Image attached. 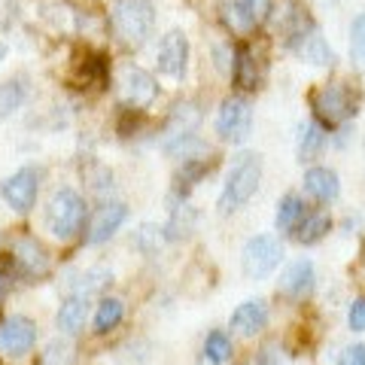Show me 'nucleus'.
<instances>
[{
	"label": "nucleus",
	"instance_id": "29",
	"mask_svg": "<svg viewBox=\"0 0 365 365\" xmlns=\"http://www.w3.org/2000/svg\"><path fill=\"white\" fill-rule=\"evenodd\" d=\"M122 317H125L122 299H101L98 311H95V332H98V335L113 332V329L122 323Z\"/></svg>",
	"mask_w": 365,
	"mask_h": 365
},
{
	"label": "nucleus",
	"instance_id": "38",
	"mask_svg": "<svg viewBox=\"0 0 365 365\" xmlns=\"http://www.w3.org/2000/svg\"><path fill=\"white\" fill-rule=\"evenodd\" d=\"M283 356H280V347L277 344H265L259 350V356H256V365H280Z\"/></svg>",
	"mask_w": 365,
	"mask_h": 365
},
{
	"label": "nucleus",
	"instance_id": "12",
	"mask_svg": "<svg viewBox=\"0 0 365 365\" xmlns=\"http://www.w3.org/2000/svg\"><path fill=\"white\" fill-rule=\"evenodd\" d=\"M268 73V61L253 43H241L235 55V71H232V83L241 91H259L265 83Z\"/></svg>",
	"mask_w": 365,
	"mask_h": 365
},
{
	"label": "nucleus",
	"instance_id": "11",
	"mask_svg": "<svg viewBox=\"0 0 365 365\" xmlns=\"http://www.w3.org/2000/svg\"><path fill=\"white\" fill-rule=\"evenodd\" d=\"M271 19H274V25H277V37L283 40V46H287V49L302 37V34H307L311 28H317L314 16L307 13V6L302 4V0H280V4H274ZM271 19H268V21H271Z\"/></svg>",
	"mask_w": 365,
	"mask_h": 365
},
{
	"label": "nucleus",
	"instance_id": "2",
	"mask_svg": "<svg viewBox=\"0 0 365 365\" xmlns=\"http://www.w3.org/2000/svg\"><path fill=\"white\" fill-rule=\"evenodd\" d=\"M259 182H262V155L241 153L225 174V186L220 192V201H216L220 213H235L237 207H244L259 192Z\"/></svg>",
	"mask_w": 365,
	"mask_h": 365
},
{
	"label": "nucleus",
	"instance_id": "19",
	"mask_svg": "<svg viewBox=\"0 0 365 365\" xmlns=\"http://www.w3.org/2000/svg\"><path fill=\"white\" fill-rule=\"evenodd\" d=\"M304 192L319 204H329L341 195V180L332 168H311L304 170Z\"/></svg>",
	"mask_w": 365,
	"mask_h": 365
},
{
	"label": "nucleus",
	"instance_id": "16",
	"mask_svg": "<svg viewBox=\"0 0 365 365\" xmlns=\"http://www.w3.org/2000/svg\"><path fill=\"white\" fill-rule=\"evenodd\" d=\"M314 283H317L314 262H311V259H299V262H292V265L283 271V277H280V287H277V289L287 295V299L302 302L304 295H311V292H314Z\"/></svg>",
	"mask_w": 365,
	"mask_h": 365
},
{
	"label": "nucleus",
	"instance_id": "40",
	"mask_svg": "<svg viewBox=\"0 0 365 365\" xmlns=\"http://www.w3.org/2000/svg\"><path fill=\"white\" fill-rule=\"evenodd\" d=\"M4 58H6V43L0 40V61H4Z\"/></svg>",
	"mask_w": 365,
	"mask_h": 365
},
{
	"label": "nucleus",
	"instance_id": "21",
	"mask_svg": "<svg viewBox=\"0 0 365 365\" xmlns=\"http://www.w3.org/2000/svg\"><path fill=\"white\" fill-rule=\"evenodd\" d=\"M323 146H326V128L323 125H319L317 119L302 122L299 134H295V155H299V162H314V158L323 153Z\"/></svg>",
	"mask_w": 365,
	"mask_h": 365
},
{
	"label": "nucleus",
	"instance_id": "18",
	"mask_svg": "<svg viewBox=\"0 0 365 365\" xmlns=\"http://www.w3.org/2000/svg\"><path fill=\"white\" fill-rule=\"evenodd\" d=\"M88 295L83 292H73L67 295V299L61 302L58 307V317H55V323H58V329L64 335H79L86 329V319H88Z\"/></svg>",
	"mask_w": 365,
	"mask_h": 365
},
{
	"label": "nucleus",
	"instance_id": "17",
	"mask_svg": "<svg viewBox=\"0 0 365 365\" xmlns=\"http://www.w3.org/2000/svg\"><path fill=\"white\" fill-rule=\"evenodd\" d=\"M265 326H268V304L262 299H250L232 311V329L241 338H256Z\"/></svg>",
	"mask_w": 365,
	"mask_h": 365
},
{
	"label": "nucleus",
	"instance_id": "13",
	"mask_svg": "<svg viewBox=\"0 0 365 365\" xmlns=\"http://www.w3.org/2000/svg\"><path fill=\"white\" fill-rule=\"evenodd\" d=\"M34 344H37V326H34V319L13 314L0 323V350L6 356H13V359L28 356Z\"/></svg>",
	"mask_w": 365,
	"mask_h": 365
},
{
	"label": "nucleus",
	"instance_id": "5",
	"mask_svg": "<svg viewBox=\"0 0 365 365\" xmlns=\"http://www.w3.org/2000/svg\"><path fill=\"white\" fill-rule=\"evenodd\" d=\"M9 268H13V274H19V277H25L28 283H37L43 277H49V271H52L49 250L34 235L21 232L13 237V244H9Z\"/></svg>",
	"mask_w": 365,
	"mask_h": 365
},
{
	"label": "nucleus",
	"instance_id": "31",
	"mask_svg": "<svg viewBox=\"0 0 365 365\" xmlns=\"http://www.w3.org/2000/svg\"><path fill=\"white\" fill-rule=\"evenodd\" d=\"M131 244H134L137 253L155 256L158 250H162V244H165V228H158V225H153V222H146V225H140V228L134 232Z\"/></svg>",
	"mask_w": 365,
	"mask_h": 365
},
{
	"label": "nucleus",
	"instance_id": "6",
	"mask_svg": "<svg viewBox=\"0 0 365 365\" xmlns=\"http://www.w3.org/2000/svg\"><path fill=\"white\" fill-rule=\"evenodd\" d=\"M119 98H122V107L128 113H143L155 104L158 98V83L150 71H143V67L137 64H125L119 71Z\"/></svg>",
	"mask_w": 365,
	"mask_h": 365
},
{
	"label": "nucleus",
	"instance_id": "25",
	"mask_svg": "<svg viewBox=\"0 0 365 365\" xmlns=\"http://www.w3.org/2000/svg\"><path fill=\"white\" fill-rule=\"evenodd\" d=\"M25 101H28V83L21 76L0 83V122L9 119L16 110H21Z\"/></svg>",
	"mask_w": 365,
	"mask_h": 365
},
{
	"label": "nucleus",
	"instance_id": "34",
	"mask_svg": "<svg viewBox=\"0 0 365 365\" xmlns=\"http://www.w3.org/2000/svg\"><path fill=\"white\" fill-rule=\"evenodd\" d=\"M113 280V274L107 268H91L86 271L83 277H79V283H73V292H83V295H91V292H98V289H104L107 283Z\"/></svg>",
	"mask_w": 365,
	"mask_h": 365
},
{
	"label": "nucleus",
	"instance_id": "27",
	"mask_svg": "<svg viewBox=\"0 0 365 365\" xmlns=\"http://www.w3.org/2000/svg\"><path fill=\"white\" fill-rule=\"evenodd\" d=\"M304 201L299 195H287L280 204H277V216H274V225H277V232L283 235H292L295 228H299V222L304 220Z\"/></svg>",
	"mask_w": 365,
	"mask_h": 365
},
{
	"label": "nucleus",
	"instance_id": "14",
	"mask_svg": "<svg viewBox=\"0 0 365 365\" xmlns=\"http://www.w3.org/2000/svg\"><path fill=\"white\" fill-rule=\"evenodd\" d=\"M125 220H128V207H125V204H119V201L104 204V207H98L95 216H91V220L86 222L83 241H86L88 247H98V244L110 241V237L122 228Z\"/></svg>",
	"mask_w": 365,
	"mask_h": 365
},
{
	"label": "nucleus",
	"instance_id": "8",
	"mask_svg": "<svg viewBox=\"0 0 365 365\" xmlns=\"http://www.w3.org/2000/svg\"><path fill=\"white\" fill-rule=\"evenodd\" d=\"M283 262V247L277 237L271 235H256L250 237V241L244 244V253H241V268L250 280H262L268 277V274L277 268Z\"/></svg>",
	"mask_w": 365,
	"mask_h": 365
},
{
	"label": "nucleus",
	"instance_id": "4",
	"mask_svg": "<svg viewBox=\"0 0 365 365\" xmlns=\"http://www.w3.org/2000/svg\"><path fill=\"white\" fill-rule=\"evenodd\" d=\"M86 222H88L86 198L71 186L55 192L49 207H46V228L52 232V237H58V241H73V237L83 235Z\"/></svg>",
	"mask_w": 365,
	"mask_h": 365
},
{
	"label": "nucleus",
	"instance_id": "20",
	"mask_svg": "<svg viewBox=\"0 0 365 365\" xmlns=\"http://www.w3.org/2000/svg\"><path fill=\"white\" fill-rule=\"evenodd\" d=\"M71 83L76 88H104L107 86V61L101 55H83L76 64H73V73H71Z\"/></svg>",
	"mask_w": 365,
	"mask_h": 365
},
{
	"label": "nucleus",
	"instance_id": "28",
	"mask_svg": "<svg viewBox=\"0 0 365 365\" xmlns=\"http://www.w3.org/2000/svg\"><path fill=\"white\" fill-rule=\"evenodd\" d=\"M34 365H76V347H73V341H67V338L49 341Z\"/></svg>",
	"mask_w": 365,
	"mask_h": 365
},
{
	"label": "nucleus",
	"instance_id": "15",
	"mask_svg": "<svg viewBox=\"0 0 365 365\" xmlns=\"http://www.w3.org/2000/svg\"><path fill=\"white\" fill-rule=\"evenodd\" d=\"M289 52L311 67H332L335 64V49L329 46L323 34H319V28H311L307 34H302V37L289 46Z\"/></svg>",
	"mask_w": 365,
	"mask_h": 365
},
{
	"label": "nucleus",
	"instance_id": "24",
	"mask_svg": "<svg viewBox=\"0 0 365 365\" xmlns=\"http://www.w3.org/2000/svg\"><path fill=\"white\" fill-rule=\"evenodd\" d=\"M213 165H216V158H213V155L189 158V162H182V165H180V170H177V177H174L177 192H182V195H186V192H189L192 186H198V182L210 174Z\"/></svg>",
	"mask_w": 365,
	"mask_h": 365
},
{
	"label": "nucleus",
	"instance_id": "36",
	"mask_svg": "<svg viewBox=\"0 0 365 365\" xmlns=\"http://www.w3.org/2000/svg\"><path fill=\"white\" fill-rule=\"evenodd\" d=\"M347 326L353 332H365V295L353 299L350 307H347Z\"/></svg>",
	"mask_w": 365,
	"mask_h": 365
},
{
	"label": "nucleus",
	"instance_id": "39",
	"mask_svg": "<svg viewBox=\"0 0 365 365\" xmlns=\"http://www.w3.org/2000/svg\"><path fill=\"white\" fill-rule=\"evenodd\" d=\"M9 287H13V268H9V262H6V265H0V302L6 299Z\"/></svg>",
	"mask_w": 365,
	"mask_h": 365
},
{
	"label": "nucleus",
	"instance_id": "30",
	"mask_svg": "<svg viewBox=\"0 0 365 365\" xmlns=\"http://www.w3.org/2000/svg\"><path fill=\"white\" fill-rule=\"evenodd\" d=\"M195 210L189 207V204H177L174 210H170V222L165 225V237L170 241H180V237H186L192 228H195Z\"/></svg>",
	"mask_w": 365,
	"mask_h": 365
},
{
	"label": "nucleus",
	"instance_id": "26",
	"mask_svg": "<svg viewBox=\"0 0 365 365\" xmlns=\"http://www.w3.org/2000/svg\"><path fill=\"white\" fill-rule=\"evenodd\" d=\"M228 359H232V338H228L222 329H213V332L204 338L201 365H225Z\"/></svg>",
	"mask_w": 365,
	"mask_h": 365
},
{
	"label": "nucleus",
	"instance_id": "1",
	"mask_svg": "<svg viewBox=\"0 0 365 365\" xmlns=\"http://www.w3.org/2000/svg\"><path fill=\"white\" fill-rule=\"evenodd\" d=\"M155 0H113L107 13V28L113 40L125 49H140L155 34Z\"/></svg>",
	"mask_w": 365,
	"mask_h": 365
},
{
	"label": "nucleus",
	"instance_id": "3",
	"mask_svg": "<svg viewBox=\"0 0 365 365\" xmlns=\"http://www.w3.org/2000/svg\"><path fill=\"white\" fill-rule=\"evenodd\" d=\"M307 104H311L314 119L323 125V128H341V125H347L350 119H356V113H359V104L347 83H323V86L311 88Z\"/></svg>",
	"mask_w": 365,
	"mask_h": 365
},
{
	"label": "nucleus",
	"instance_id": "33",
	"mask_svg": "<svg viewBox=\"0 0 365 365\" xmlns=\"http://www.w3.org/2000/svg\"><path fill=\"white\" fill-rule=\"evenodd\" d=\"M350 58L365 73V13L353 16L350 21Z\"/></svg>",
	"mask_w": 365,
	"mask_h": 365
},
{
	"label": "nucleus",
	"instance_id": "32",
	"mask_svg": "<svg viewBox=\"0 0 365 365\" xmlns=\"http://www.w3.org/2000/svg\"><path fill=\"white\" fill-rule=\"evenodd\" d=\"M237 6H241L244 19L250 21V28H262L265 21L271 19V9H274V0H235Z\"/></svg>",
	"mask_w": 365,
	"mask_h": 365
},
{
	"label": "nucleus",
	"instance_id": "7",
	"mask_svg": "<svg viewBox=\"0 0 365 365\" xmlns=\"http://www.w3.org/2000/svg\"><path fill=\"white\" fill-rule=\"evenodd\" d=\"M250 131H253V107H250L247 98H225L220 110H216V134H220L222 143L241 146L247 143Z\"/></svg>",
	"mask_w": 365,
	"mask_h": 365
},
{
	"label": "nucleus",
	"instance_id": "35",
	"mask_svg": "<svg viewBox=\"0 0 365 365\" xmlns=\"http://www.w3.org/2000/svg\"><path fill=\"white\" fill-rule=\"evenodd\" d=\"M235 55H237V46H232V40L216 43L213 46V64H216V71L225 73V76H232V71H235Z\"/></svg>",
	"mask_w": 365,
	"mask_h": 365
},
{
	"label": "nucleus",
	"instance_id": "37",
	"mask_svg": "<svg viewBox=\"0 0 365 365\" xmlns=\"http://www.w3.org/2000/svg\"><path fill=\"white\" fill-rule=\"evenodd\" d=\"M338 365H365V344L344 347L338 356Z\"/></svg>",
	"mask_w": 365,
	"mask_h": 365
},
{
	"label": "nucleus",
	"instance_id": "22",
	"mask_svg": "<svg viewBox=\"0 0 365 365\" xmlns=\"http://www.w3.org/2000/svg\"><path fill=\"white\" fill-rule=\"evenodd\" d=\"M329 228H332V216H329L326 210H307L304 220L299 222V228L292 232V237L304 247H311L317 241H323V237L329 235Z\"/></svg>",
	"mask_w": 365,
	"mask_h": 365
},
{
	"label": "nucleus",
	"instance_id": "23",
	"mask_svg": "<svg viewBox=\"0 0 365 365\" xmlns=\"http://www.w3.org/2000/svg\"><path fill=\"white\" fill-rule=\"evenodd\" d=\"M201 122V110L195 101H182V104H177L174 110L168 113V122H165V131L168 137H177V134H189L195 131Z\"/></svg>",
	"mask_w": 365,
	"mask_h": 365
},
{
	"label": "nucleus",
	"instance_id": "10",
	"mask_svg": "<svg viewBox=\"0 0 365 365\" xmlns=\"http://www.w3.org/2000/svg\"><path fill=\"white\" fill-rule=\"evenodd\" d=\"M155 71L168 79H182L189 71V37L186 31H168L155 46Z\"/></svg>",
	"mask_w": 365,
	"mask_h": 365
},
{
	"label": "nucleus",
	"instance_id": "9",
	"mask_svg": "<svg viewBox=\"0 0 365 365\" xmlns=\"http://www.w3.org/2000/svg\"><path fill=\"white\" fill-rule=\"evenodd\" d=\"M40 180H43V170L40 168H19L13 177H6L0 182V198L6 201V207H13L16 213H28L34 204H37L40 195Z\"/></svg>",
	"mask_w": 365,
	"mask_h": 365
}]
</instances>
